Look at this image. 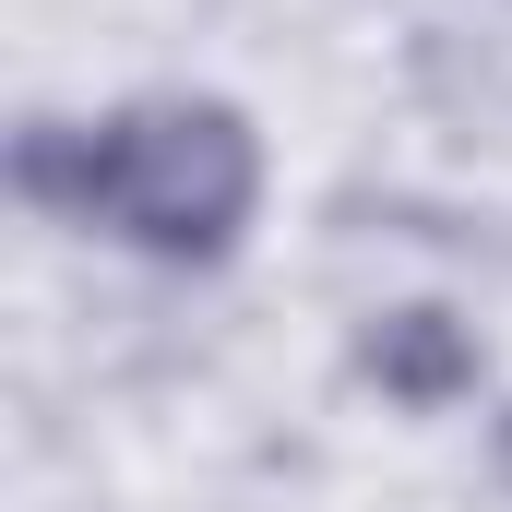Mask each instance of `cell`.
I'll list each match as a JSON object with an SVG mask.
<instances>
[{
    "label": "cell",
    "mask_w": 512,
    "mask_h": 512,
    "mask_svg": "<svg viewBox=\"0 0 512 512\" xmlns=\"http://www.w3.org/2000/svg\"><path fill=\"white\" fill-rule=\"evenodd\" d=\"M12 179L36 203L84 215V227H120L131 251H155V262H215L251 227L262 143L215 96H167V108H120V120H96V131L36 120L12 143Z\"/></svg>",
    "instance_id": "obj_1"
},
{
    "label": "cell",
    "mask_w": 512,
    "mask_h": 512,
    "mask_svg": "<svg viewBox=\"0 0 512 512\" xmlns=\"http://www.w3.org/2000/svg\"><path fill=\"white\" fill-rule=\"evenodd\" d=\"M358 370H370L393 405H453V393H477V334H465L453 310H393L382 334L358 346Z\"/></svg>",
    "instance_id": "obj_2"
}]
</instances>
